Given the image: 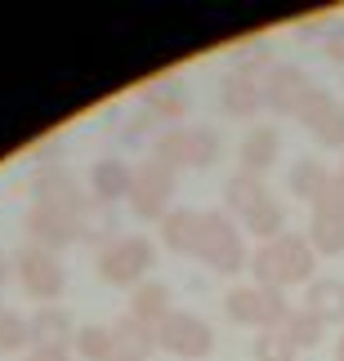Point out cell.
I'll list each match as a JSON object with an SVG mask.
<instances>
[{
  "instance_id": "7a4b0ae2",
  "label": "cell",
  "mask_w": 344,
  "mask_h": 361,
  "mask_svg": "<svg viewBox=\"0 0 344 361\" xmlns=\"http://www.w3.org/2000/svg\"><path fill=\"white\" fill-rule=\"evenodd\" d=\"M192 259H201L210 272H224V276H237L246 268V245H242V232L232 228L228 214H201V232H197V250Z\"/></svg>"
},
{
  "instance_id": "6da1fadb",
  "label": "cell",
  "mask_w": 344,
  "mask_h": 361,
  "mask_svg": "<svg viewBox=\"0 0 344 361\" xmlns=\"http://www.w3.org/2000/svg\"><path fill=\"white\" fill-rule=\"evenodd\" d=\"M313 255L309 237H295V232H282L278 241H264L251 255V272H255V286H268V290H286V286H309L313 281Z\"/></svg>"
},
{
  "instance_id": "603a6c76",
  "label": "cell",
  "mask_w": 344,
  "mask_h": 361,
  "mask_svg": "<svg viewBox=\"0 0 344 361\" xmlns=\"http://www.w3.org/2000/svg\"><path fill=\"white\" fill-rule=\"evenodd\" d=\"M224 201H228V210H237V214L246 219L259 201H268V188L259 183L255 174H242V170H237V174L224 183Z\"/></svg>"
},
{
  "instance_id": "2e32d148",
  "label": "cell",
  "mask_w": 344,
  "mask_h": 361,
  "mask_svg": "<svg viewBox=\"0 0 344 361\" xmlns=\"http://www.w3.org/2000/svg\"><path fill=\"white\" fill-rule=\"evenodd\" d=\"M304 312H313L322 326H344V281L336 276H318L309 281V295H304Z\"/></svg>"
},
{
  "instance_id": "52a82bcc",
  "label": "cell",
  "mask_w": 344,
  "mask_h": 361,
  "mask_svg": "<svg viewBox=\"0 0 344 361\" xmlns=\"http://www.w3.org/2000/svg\"><path fill=\"white\" fill-rule=\"evenodd\" d=\"M157 348H166L179 361H201V357L215 353V330L192 312H170L157 326Z\"/></svg>"
},
{
  "instance_id": "9a60e30c",
  "label": "cell",
  "mask_w": 344,
  "mask_h": 361,
  "mask_svg": "<svg viewBox=\"0 0 344 361\" xmlns=\"http://www.w3.org/2000/svg\"><path fill=\"white\" fill-rule=\"evenodd\" d=\"M112 343H117V357L112 361H148L157 353V326L139 322V317H121L112 326Z\"/></svg>"
},
{
  "instance_id": "8fae6325",
  "label": "cell",
  "mask_w": 344,
  "mask_h": 361,
  "mask_svg": "<svg viewBox=\"0 0 344 361\" xmlns=\"http://www.w3.org/2000/svg\"><path fill=\"white\" fill-rule=\"evenodd\" d=\"M27 237H32V245H40V250H63V245L81 241V228H76V214L72 210L36 205V210L27 214Z\"/></svg>"
},
{
  "instance_id": "83f0119b",
  "label": "cell",
  "mask_w": 344,
  "mask_h": 361,
  "mask_svg": "<svg viewBox=\"0 0 344 361\" xmlns=\"http://www.w3.org/2000/svg\"><path fill=\"white\" fill-rule=\"evenodd\" d=\"M255 361H295V348H291V339L282 335V326L264 330V335L255 339Z\"/></svg>"
},
{
  "instance_id": "7c38bea8",
  "label": "cell",
  "mask_w": 344,
  "mask_h": 361,
  "mask_svg": "<svg viewBox=\"0 0 344 361\" xmlns=\"http://www.w3.org/2000/svg\"><path fill=\"white\" fill-rule=\"evenodd\" d=\"M219 99H224V112L237 121H251L259 107H264V76L251 72H228L224 85H219Z\"/></svg>"
},
{
  "instance_id": "ffe728a7",
  "label": "cell",
  "mask_w": 344,
  "mask_h": 361,
  "mask_svg": "<svg viewBox=\"0 0 344 361\" xmlns=\"http://www.w3.org/2000/svg\"><path fill=\"white\" fill-rule=\"evenodd\" d=\"M170 312H174L170 308V290L161 286V281H143L130 295V317H139V322H148V326H161Z\"/></svg>"
},
{
  "instance_id": "1f68e13d",
  "label": "cell",
  "mask_w": 344,
  "mask_h": 361,
  "mask_svg": "<svg viewBox=\"0 0 344 361\" xmlns=\"http://www.w3.org/2000/svg\"><path fill=\"white\" fill-rule=\"evenodd\" d=\"M32 361H72L67 343H32Z\"/></svg>"
},
{
  "instance_id": "f1b7e54d",
  "label": "cell",
  "mask_w": 344,
  "mask_h": 361,
  "mask_svg": "<svg viewBox=\"0 0 344 361\" xmlns=\"http://www.w3.org/2000/svg\"><path fill=\"white\" fill-rule=\"evenodd\" d=\"M23 343H32V322L13 312H0V353H18Z\"/></svg>"
},
{
  "instance_id": "9c48e42d",
  "label": "cell",
  "mask_w": 344,
  "mask_h": 361,
  "mask_svg": "<svg viewBox=\"0 0 344 361\" xmlns=\"http://www.w3.org/2000/svg\"><path fill=\"white\" fill-rule=\"evenodd\" d=\"M295 121L304 125L322 147H344V103H336V94H326L322 85H313V94L299 103Z\"/></svg>"
},
{
  "instance_id": "30bf717a",
  "label": "cell",
  "mask_w": 344,
  "mask_h": 361,
  "mask_svg": "<svg viewBox=\"0 0 344 361\" xmlns=\"http://www.w3.org/2000/svg\"><path fill=\"white\" fill-rule=\"evenodd\" d=\"M309 94H313L309 72H299V67H291V63H273L264 72V107H268V112L295 116L299 103H304Z\"/></svg>"
},
{
  "instance_id": "d6a6232c",
  "label": "cell",
  "mask_w": 344,
  "mask_h": 361,
  "mask_svg": "<svg viewBox=\"0 0 344 361\" xmlns=\"http://www.w3.org/2000/svg\"><path fill=\"white\" fill-rule=\"evenodd\" d=\"M336 361H344V335H340V348H336Z\"/></svg>"
},
{
  "instance_id": "836d02e7",
  "label": "cell",
  "mask_w": 344,
  "mask_h": 361,
  "mask_svg": "<svg viewBox=\"0 0 344 361\" xmlns=\"http://www.w3.org/2000/svg\"><path fill=\"white\" fill-rule=\"evenodd\" d=\"M340 178H344V165H340Z\"/></svg>"
},
{
  "instance_id": "4dcf8cb0",
  "label": "cell",
  "mask_w": 344,
  "mask_h": 361,
  "mask_svg": "<svg viewBox=\"0 0 344 361\" xmlns=\"http://www.w3.org/2000/svg\"><path fill=\"white\" fill-rule=\"evenodd\" d=\"M322 49H326V59H331V63H344V23L326 27V36H322Z\"/></svg>"
},
{
  "instance_id": "7402d4cb",
  "label": "cell",
  "mask_w": 344,
  "mask_h": 361,
  "mask_svg": "<svg viewBox=\"0 0 344 361\" xmlns=\"http://www.w3.org/2000/svg\"><path fill=\"white\" fill-rule=\"evenodd\" d=\"M76 339V326L59 303H45L36 317H32V343H67Z\"/></svg>"
},
{
  "instance_id": "484cf974",
  "label": "cell",
  "mask_w": 344,
  "mask_h": 361,
  "mask_svg": "<svg viewBox=\"0 0 344 361\" xmlns=\"http://www.w3.org/2000/svg\"><path fill=\"white\" fill-rule=\"evenodd\" d=\"M322 330H326V326H322L313 312H291V317L282 322V335L291 339V348H295V353L318 348V343H322Z\"/></svg>"
},
{
  "instance_id": "e575fe53",
  "label": "cell",
  "mask_w": 344,
  "mask_h": 361,
  "mask_svg": "<svg viewBox=\"0 0 344 361\" xmlns=\"http://www.w3.org/2000/svg\"><path fill=\"white\" fill-rule=\"evenodd\" d=\"M27 361H32V357H27Z\"/></svg>"
},
{
  "instance_id": "5bb4252c",
  "label": "cell",
  "mask_w": 344,
  "mask_h": 361,
  "mask_svg": "<svg viewBox=\"0 0 344 361\" xmlns=\"http://www.w3.org/2000/svg\"><path fill=\"white\" fill-rule=\"evenodd\" d=\"M32 192H36V205H54V210H72V214H81V205H85V197L76 192L72 174H67L63 165H45V170L36 174Z\"/></svg>"
},
{
  "instance_id": "3957f363",
  "label": "cell",
  "mask_w": 344,
  "mask_h": 361,
  "mask_svg": "<svg viewBox=\"0 0 344 361\" xmlns=\"http://www.w3.org/2000/svg\"><path fill=\"white\" fill-rule=\"evenodd\" d=\"M153 157L161 165H215L219 161V134L210 125H174V130H161V138L153 143Z\"/></svg>"
},
{
  "instance_id": "4fadbf2b",
  "label": "cell",
  "mask_w": 344,
  "mask_h": 361,
  "mask_svg": "<svg viewBox=\"0 0 344 361\" xmlns=\"http://www.w3.org/2000/svg\"><path fill=\"white\" fill-rule=\"evenodd\" d=\"M130 183H134V165H126L121 157H103L90 165V197L99 205L130 197Z\"/></svg>"
},
{
  "instance_id": "f546056e",
  "label": "cell",
  "mask_w": 344,
  "mask_h": 361,
  "mask_svg": "<svg viewBox=\"0 0 344 361\" xmlns=\"http://www.w3.org/2000/svg\"><path fill=\"white\" fill-rule=\"evenodd\" d=\"M76 228H81V241H99V237L112 232V219L99 214V201H85L81 214H76Z\"/></svg>"
},
{
  "instance_id": "277c9868",
  "label": "cell",
  "mask_w": 344,
  "mask_h": 361,
  "mask_svg": "<svg viewBox=\"0 0 344 361\" xmlns=\"http://www.w3.org/2000/svg\"><path fill=\"white\" fill-rule=\"evenodd\" d=\"M153 263H157V250L148 237H112L99 250V259H94V272L107 286H139V276Z\"/></svg>"
},
{
  "instance_id": "8992f818",
  "label": "cell",
  "mask_w": 344,
  "mask_h": 361,
  "mask_svg": "<svg viewBox=\"0 0 344 361\" xmlns=\"http://www.w3.org/2000/svg\"><path fill=\"white\" fill-rule=\"evenodd\" d=\"M174 197V170L161 165L157 157H148L134 165V183H130V205L139 219H166Z\"/></svg>"
},
{
  "instance_id": "d6986e66",
  "label": "cell",
  "mask_w": 344,
  "mask_h": 361,
  "mask_svg": "<svg viewBox=\"0 0 344 361\" xmlns=\"http://www.w3.org/2000/svg\"><path fill=\"white\" fill-rule=\"evenodd\" d=\"M197 232H201V210H170L161 219V241L174 255H192L197 250Z\"/></svg>"
},
{
  "instance_id": "4316f807",
  "label": "cell",
  "mask_w": 344,
  "mask_h": 361,
  "mask_svg": "<svg viewBox=\"0 0 344 361\" xmlns=\"http://www.w3.org/2000/svg\"><path fill=\"white\" fill-rule=\"evenodd\" d=\"M76 353L85 361H112L117 357V343H112V330L103 326H76Z\"/></svg>"
},
{
  "instance_id": "ac0fdd59",
  "label": "cell",
  "mask_w": 344,
  "mask_h": 361,
  "mask_svg": "<svg viewBox=\"0 0 344 361\" xmlns=\"http://www.w3.org/2000/svg\"><path fill=\"white\" fill-rule=\"evenodd\" d=\"M143 107H148L153 121H166L174 130V121H184L188 99H184V90H179V80H157V85L143 90Z\"/></svg>"
},
{
  "instance_id": "5b68a950",
  "label": "cell",
  "mask_w": 344,
  "mask_h": 361,
  "mask_svg": "<svg viewBox=\"0 0 344 361\" xmlns=\"http://www.w3.org/2000/svg\"><path fill=\"white\" fill-rule=\"evenodd\" d=\"M224 308H228V317L237 326H255V330H278L286 317H291L282 290H268V286H237V290H228Z\"/></svg>"
},
{
  "instance_id": "44dd1931",
  "label": "cell",
  "mask_w": 344,
  "mask_h": 361,
  "mask_svg": "<svg viewBox=\"0 0 344 361\" xmlns=\"http://www.w3.org/2000/svg\"><path fill=\"white\" fill-rule=\"evenodd\" d=\"M326 183H331V174H326V165L318 157H304V161L291 165V192H295L299 201L318 205V197L326 192Z\"/></svg>"
},
{
  "instance_id": "d4e9b609",
  "label": "cell",
  "mask_w": 344,
  "mask_h": 361,
  "mask_svg": "<svg viewBox=\"0 0 344 361\" xmlns=\"http://www.w3.org/2000/svg\"><path fill=\"white\" fill-rule=\"evenodd\" d=\"M282 228H286V210H282V201H259L251 214H246V232L259 241H278L282 237Z\"/></svg>"
},
{
  "instance_id": "cb8c5ba5",
  "label": "cell",
  "mask_w": 344,
  "mask_h": 361,
  "mask_svg": "<svg viewBox=\"0 0 344 361\" xmlns=\"http://www.w3.org/2000/svg\"><path fill=\"white\" fill-rule=\"evenodd\" d=\"M309 245H313V255H344V219H340V214H318V210H313Z\"/></svg>"
},
{
  "instance_id": "e0dca14e",
  "label": "cell",
  "mask_w": 344,
  "mask_h": 361,
  "mask_svg": "<svg viewBox=\"0 0 344 361\" xmlns=\"http://www.w3.org/2000/svg\"><path fill=\"white\" fill-rule=\"evenodd\" d=\"M273 161H278V130H273V125H255V130H246V138H242V174L259 178Z\"/></svg>"
},
{
  "instance_id": "ba28073f",
  "label": "cell",
  "mask_w": 344,
  "mask_h": 361,
  "mask_svg": "<svg viewBox=\"0 0 344 361\" xmlns=\"http://www.w3.org/2000/svg\"><path fill=\"white\" fill-rule=\"evenodd\" d=\"M13 272H18V281H23L27 295L40 299V303H54V299L63 295V286H67L59 255H54V250H40V245L18 250V259H13Z\"/></svg>"
}]
</instances>
